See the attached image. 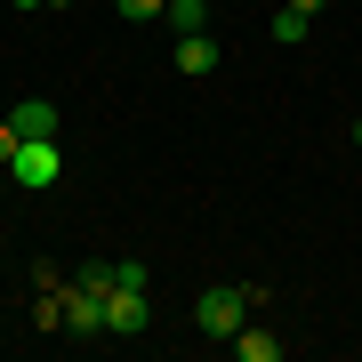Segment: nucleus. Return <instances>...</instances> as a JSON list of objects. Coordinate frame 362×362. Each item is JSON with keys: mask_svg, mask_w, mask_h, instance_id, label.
<instances>
[{"mask_svg": "<svg viewBox=\"0 0 362 362\" xmlns=\"http://www.w3.org/2000/svg\"><path fill=\"white\" fill-rule=\"evenodd\" d=\"M113 8H121V16H129V25H153V16L169 8V0H113Z\"/></svg>", "mask_w": 362, "mask_h": 362, "instance_id": "10", "label": "nucleus"}, {"mask_svg": "<svg viewBox=\"0 0 362 362\" xmlns=\"http://www.w3.org/2000/svg\"><path fill=\"white\" fill-rule=\"evenodd\" d=\"M65 177V153H57V137H25L8 161V185H25V194H49V185Z\"/></svg>", "mask_w": 362, "mask_h": 362, "instance_id": "1", "label": "nucleus"}, {"mask_svg": "<svg viewBox=\"0 0 362 362\" xmlns=\"http://www.w3.org/2000/svg\"><path fill=\"white\" fill-rule=\"evenodd\" d=\"M145 330H153V298L137 282H113L105 290V338H145Z\"/></svg>", "mask_w": 362, "mask_h": 362, "instance_id": "3", "label": "nucleus"}, {"mask_svg": "<svg viewBox=\"0 0 362 362\" xmlns=\"http://www.w3.org/2000/svg\"><path fill=\"white\" fill-rule=\"evenodd\" d=\"M194 322H202V338H233V330L250 322V290H233V282L202 290V298H194Z\"/></svg>", "mask_w": 362, "mask_h": 362, "instance_id": "2", "label": "nucleus"}, {"mask_svg": "<svg viewBox=\"0 0 362 362\" xmlns=\"http://www.w3.org/2000/svg\"><path fill=\"white\" fill-rule=\"evenodd\" d=\"M65 330H73V338H105V298H97V290L65 282Z\"/></svg>", "mask_w": 362, "mask_h": 362, "instance_id": "4", "label": "nucleus"}, {"mask_svg": "<svg viewBox=\"0 0 362 362\" xmlns=\"http://www.w3.org/2000/svg\"><path fill=\"white\" fill-rule=\"evenodd\" d=\"M290 8H298V16H322V8H330V0H290Z\"/></svg>", "mask_w": 362, "mask_h": 362, "instance_id": "13", "label": "nucleus"}, {"mask_svg": "<svg viewBox=\"0 0 362 362\" xmlns=\"http://www.w3.org/2000/svg\"><path fill=\"white\" fill-rule=\"evenodd\" d=\"M16 145H25V137H16V121H0V169L16 161Z\"/></svg>", "mask_w": 362, "mask_h": 362, "instance_id": "12", "label": "nucleus"}, {"mask_svg": "<svg viewBox=\"0 0 362 362\" xmlns=\"http://www.w3.org/2000/svg\"><path fill=\"white\" fill-rule=\"evenodd\" d=\"M169 33H209V0H169Z\"/></svg>", "mask_w": 362, "mask_h": 362, "instance_id": "8", "label": "nucleus"}, {"mask_svg": "<svg viewBox=\"0 0 362 362\" xmlns=\"http://www.w3.org/2000/svg\"><path fill=\"white\" fill-rule=\"evenodd\" d=\"M177 73H185V81L218 73V40H209V33H177Z\"/></svg>", "mask_w": 362, "mask_h": 362, "instance_id": "5", "label": "nucleus"}, {"mask_svg": "<svg viewBox=\"0 0 362 362\" xmlns=\"http://www.w3.org/2000/svg\"><path fill=\"white\" fill-rule=\"evenodd\" d=\"M49 8H73V0H49Z\"/></svg>", "mask_w": 362, "mask_h": 362, "instance_id": "14", "label": "nucleus"}, {"mask_svg": "<svg viewBox=\"0 0 362 362\" xmlns=\"http://www.w3.org/2000/svg\"><path fill=\"white\" fill-rule=\"evenodd\" d=\"M226 346L242 354V362H282V354H290V338H274V330H250V322H242V330L226 338Z\"/></svg>", "mask_w": 362, "mask_h": 362, "instance_id": "6", "label": "nucleus"}, {"mask_svg": "<svg viewBox=\"0 0 362 362\" xmlns=\"http://www.w3.org/2000/svg\"><path fill=\"white\" fill-rule=\"evenodd\" d=\"M73 282H81V290H97V298H105V290H113V266H105V258H97V266H81V274H73Z\"/></svg>", "mask_w": 362, "mask_h": 362, "instance_id": "11", "label": "nucleus"}, {"mask_svg": "<svg viewBox=\"0 0 362 362\" xmlns=\"http://www.w3.org/2000/svg\"><path fill=\"white\" fill-rule=\"evenodd\" d=\"M306 25H314V16H298L290 0H282V16H274V40H306Z\"/></svg>", "mask_w": 362, "mask_h": 362, "instance_id": "9", "label": "nucleus"}, {"mask_svg": "<svg viewBox=\"0 0 362 362\" xmlns=\"http://www.w3.org/2000/svg\"><path fill=\"white\" fill-rule=\"evenodd\" d=\"M8 121H16V137H57V105H49V97L8 105Z\"/></svg>", "mask_w": 362, "mask_h": 362, "instance_id": "7", "label": "nucleus"}, {"mask_svg": "<svg viewBox=\"0 0 362 362\" xmlns=\"http://www.w3.org/2000/svg\"><path fill=\"white\" fill-rule=\"evenodd\" d=\"M354 145H362V121H354Z\"/></svg>", "mask_w": 362, "mask_h": 362, "instance_id": "15", "label": "nucleus"}]
</instances>
